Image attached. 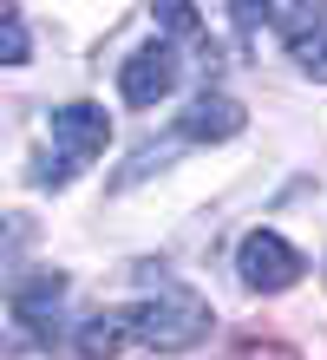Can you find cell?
<instances>
[{
    "label": "cell",
    "mask_w": 327,
    "mask_h": 360,
    "mask_svg": "<svg viewBox=\"0 0 327 360\" xmlns=\"http://www.w3.org/2000/svg\"><path fill=\"white\" fill-rule=\"evenodd\" d=\"M124 341H144L158 354H177V347H196L210 334V302L190 295L184 282H170L164 269H144V295L124 302Z\"/></svg>",
    "instance_id": "cell-1"
},
{
    "label": "cell",
    "mask_w": 327,
    "mask_h": 360,
    "mask_svg": "<svg viewBox=\"0 0 327 360\" xmlns=\"http://www.w3.org/2000/svg\"><path fill=\"white\" fill-rule=\"evenodd\" d=\"M105 144H112V118H105L98 105H85V98L79 105H59V112H53V158H46V171H39V184L79 177Z\"/></svg>",
    "instance_id": "cell-2"
},
{
    "label": "cell",
    "mask_w": 327,
    "mask_h": 360,
    "mask_svg": "<svg viewBox=\"0 0 327 360\" xmlns=\"http://www.w3.org/2000/svg\"><path fill=\"white\" fill-rule=\"evenodd\" d=\"M236 269H243V288H255V295H281V288H295L301 282V249L295 243H281L275 229H249L243 236V249H236Z\"/></svg>",
    "instance_id": "cell-3"
},
{
    "label": "cell",
    "mask_w": 327,
    "mask_h": 360,
    "mask_svg": "<svg viewBox=\"0 0 327 360\" xmlns=\"http://www.w3.org/2000/svg\"><path fill=\"white\" fill-rule=\"evenodd\" d=\"M177 72H184L177 46H170V39H150V46H138V53L118 66V92H124L131 105H158V98L177 92Z\"/></svg>",
    "instance_id": "cell-4"
},
{
    "label": "cell",
    "mask_w": 327,
    "mask_h": 360,
    "mask_svg": "<svg viewBox=\"0 0 327 360\" xmlns=\"http://www.w3.org/2000/svg\"><path fill=\"white\" fill-rule=\"evenodd\" d=\"M59 308H65V275L59 269H39V275H27V282H13V314L27 321L33 341H53Z\"/></svg>",
    "instance_id": "cell-5"
},
{
    "label": "cell",
    "mask_w": 327,
    "mask_h": 360,
    "mask_svg": "<svg viewBox=\"0 0 327 360\" xmlns=\"http://www.w3.org/2000/svg\"><path fill=\"white\" fill-rule=\"evenodd\" d=\"M236 131H243V105L229 92H216V86H203L190 98V112L177 118V138H190V144H223Z\"/></svg>",
    "instance_id": "cell-6"
},
{
    "label": "cell",
    "mask_w": 327,
    "mask_h": 360,
    "mask_svg": "<svg viewBox=\"0 0 327 360\" xmlns=\"http://www.w3.org/2000/svg\"><path fill=\"white\" fill-rule=\"evenodd\" d=\"M118 347H124V314H118V308H98L92 321L79 328V354H85V360H112Z\"/></svg>",
    "instance_id": "cell-7"
},
{
    "label": "cell",
    "mask_w": 327,
    "mask_h": 360,
    "mask_svg": "<svg viewBox=\"0 0 327 360\" xmlns=\"http://www.w3.org/2000/svg\"><path fill=\"white\" fill-rule=\"evenodd\" d=\"M20 59H27V20L0 7V66H20Z\"/></svg>",
    "instance_id": "cell-8"
},
{
    "label": "cell",
    "mask_w": 327,
    "mask_h": 360,
    "mask_svg": "<svg viewBox=\"0 0 327 360\" xmlns=\"http://www.w3.org/2000/svg\"><path fill=\"white\" fill-rule=\"evenodd\" d=\"M295 59H301V72H308V79H321V86H327V27L301 39V46H295Z\"/></svg>",
    "instance_id": "cell-9"
},
{
    "label": "cell",
    "mask_w": 327,
    "mask_h": 360,
    "mask_svg": "<svg viewBox=\"0 0 327 360\" xmlns=\"http://www.w3.org/2000/svg\"><path fill=\"white\" fill-rule=\"evenodd\" d=\"M27 236H33V229L20 223V217H7V223H0V269H7V262L20 256V249H27Z\"/></svg>",
    "instance_id": "cell-10"
},
{
    "label": "cell",
    "mask_w": 327,
    "mask_h": 360,
    "mask_svg": "<svg viewBox=\"0 0 327 360\" xmlns=\"http://www.w3.org/2000/svg\"><path fill=\"white\" fill-rule=\"evenodd\" d=\"M229 360H301L295 347H281V341H243Z\"/></svg>",
    "instance_id": "cell-11"
},
{
    "label": "cell",
    "mask_w": 327,
    "mask_h": 360,
    "mask_svg": "<svg viewBox=\"0 0 327 360\" xmlns=\"http://www.w3.org/2000/svg\"><path fill=\"white\" fill-rule=\"evenodd\" d=\"M158 27H164V33H203V27H196V13L177 7V0H170V7H158Z\"/></svg>",
    "instance_id": "cell-12"
}]
</instances>
